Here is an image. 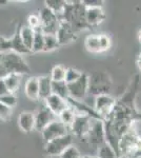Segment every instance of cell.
<instances>
[{"label": "cell", "instance_id": "6da1fadb", "mask_svg": "<svg viewBox=\"0 0 141 158\" xmlns=\"http://www.w3.org/2000/svg\"><path fill=\"white\" fill-rule=\"evenodd\" d=\"M85 12L86 9L81 3V0H66V6L64 12L61 15L60 20H64L68 23L71 24V27L75 30L76 33L80 32L82 30L89 29L85 19Z\"/></svg>", "mask_w": 141, "mask_h": 158}, {"label": "cell", "instance_id": "7a4b0ae2", "mask_svg": "<svg viewBox=\"0 0 141 158\" xmlns=\"http://www.w3.org/2000/svg\"><path fill=\"white\" fill-rule=\"evenodd\" d=\"M31 72V68L21 55L10 52L3 54L0 61V78H4L10 74L24 75Z\"/></svg>", "mask_w": 141, "mask_h": 158}, {"label": "cell", "instance_id": "3957f363", "mask_svg": "<svg viewBox=\"0 0 141 158\" xmlns=\"http://www.w3.org/2000/svg\"><path fill=\"white\" fill-rule=\"evenodd\" d=\"M112 88V79L106 72L97 71L89 75V94L99 96L110 94Z\"/></svg>", "mask_w": 141, "mask_h": 158}, {"label": "cell", "instance_id": "277c9868", "mask_svg": "<svg viewBox=\"0 0 141 158\" xmlns=\"http://www.w3.org/2000/svg\"><path fill=\"white\" fill-rule=\"evenodd\" d=\"M88 144L95 150H98L103 143H106V128H104V120L97 118H92L91 126H89L88 135L85 137Z\"/></svg>", "mask_w": 141, "mask_h": 158}, {"label": "cell", "instance_id": "5b68a950", "mask_svg": "<svg viewBox=\"0 0 141 158\" xmlns=\"http://www.w3.org/2000/svg\"><path fill=\"white\" fill-rule=\"evenodd\" d=\"M117 103V99L111 94H103L95 97L94 109L102 120H106L112 115Z\"/></svg>", "mask_w": 141, "mask_h": 158}, {"label": "cell", "instance_id": "8992f818", "mask_svg": "<svg viewBox=\"0 0 141 158\" xmlns=\"http://www.w3.org/2000/svg\"><path fill=\"white\" fill-rule=\"evenodd\" d=\"M38 15L40 17V25L43 33L56 35L60 24V18L47 6L41 7Z\"/></svg>", "mask_w": 141, "mask_h": 158}, {"label": "cell", "instance_id": "52a82bcc", "mask_svg": "<svg viewBox=\"0 0 141 158\" xmlns=\"http://www.w3.org/2000/svg\"><path fill=\"white\" fill-rule=\"evenodd\" d=\"M73 135L68 133L62 137L54 139L52 141L45 143L44 151L48 156H60L68 147H71L73 144Z\"/></svg>", "mask_w": 141, "mask_h": 158}, {"label": "cell", "instance_id": "ba28073f", "mask_svg": "<svg viewBox=\"0 0 141 158\" xmlns=\"http://www.w3.org/2000/svg\"><path fill=\"white\" fill-rule=\"evenodd\" d=\"M68 88L71 99L82 101L89 94V75L83 73L82 76L75 82L68 83Z\"/></svg>", "mask_w": 141, "mask_h": 158}, {"label": "cell", "instance_id": "9c48e42d", "mask_svg": "<svg viewBox=\"0 0 141 158\" xmlns=\"http://www.w3.org/2000/svg\"><path fill=\"white\" fill-rule=\"evenodd\" d=\"M70 133V129L65 127L59 119L51 122L50 124L41 132V137L45 143L52 141L54 139H57L59 137H62L64 135Z\"/></svg>", "mask_w": 141, "mask_h": 158}, {"label": "cell", "instance_id": "30bf717a", "mask_svg": "<svg viewBox=\"0 0 141 158\" xmlns=\"http://www.w3.org/2000/svg\"><path fill=\"white\" fill-rule=\"evenodd\" d=\"M91 120L92 118L89 116L76 113L75 120L70 128V133L80 139H85L89 126H91Z\"/></svg>", "mask_w": 141, "mask_h": 158}, {"label": "cell", "instance_id": "8fae6325", "mask_svg": "<svg viewBox=\"0 0 141 158\" xmlns=\"http://www.w3.org/2000/svg\"><path fill=\"white\" fill-rule=\"evenodd\" d=\"M56 119L57 116L53 112H51L44 104L35 112V130L41 133L51 122Z\"/></svg>", "mask_w": 141, "mask_h": 158}, {"label": "cell", "instance_id": "7c38bea8", "mask_svg": "<svg viewBox=\"0 0 141 158\" xmlns=\"http://www.w3.org/2000/svg\"><path fill=\"white\" fill-rule=\"evenodd\" d=\"M56 37H57L59 44L61 47V45H65L75 41L77 39V33L71 27L70 23H68L64 20H60V24H59L57 33H56Z\"/></svg>", "mask_w": 141, "mask_h": 158}, {"label": "cell", "instance_id": "4fadbf2b", "mask_svg": "<svg viewBox=\"0 0 141 158\" xmlns=\"http://www.w3.org/2000/svg\"><path fill=\"white\" fill-rule=\"evenodd\" d=\"M44 104L51 112H53V113L57 116V118L61 112L64 111L66 108L70 106L68 100L61 98L60 96L55 95V94H52V95L44 101Z\"/></svg>", "mask_w": 141, "mask_h": 158}, {"label": "cell", "instance_id": "5bb4252c", "mask_svg": "<svg viewBox=\"0 0 141 158\" xmlns=\"http://www.w3.org/2000/svg\"><path fill=\"white\" fill-rule=\"evenodd\" d=\"M85 19L89 27H95L101 24L106 19V13L102 7H95V9H86Z\"/></svg>", "mask_w": 141, "mask_h": 158}, {"label": "cell", "instance_id": "9a60e30c", "mask_svg": "<svg viewBox=\"0 0 141 158\" xmlns=\"http://www.w3.org/2000/svg\"><path fill=\"white\" fill-rule=\"evenodd\" d=\"M18 126L24 133H31L35 130V113L32 112H21L18 117Z\"/></svg>", "mask_w": 141, "mask_h": 158}, {"label": "cell", "instance_id": "2e32d148", "mask_svg": "<svg viewBox=\"0 0 141 158\" xmlns=\"http://www.w3.org/2000/svg\"><path fill=\"white\" fill-rule=\"evenodd\" d=\"M24 94L31 100H39V81L38 77L32 76L24 83Z\"/></svg>", "mask_w": 141, "mask_h": 158}, {"label": "cell", "instance_id": "e0dca14e", "mask_svg": "<svg viewBox=\"0 0 141 158\" xmlns=\"http://www.w3.org/2000/svg\"><path fill=\"white\" fill-rule=\"evenodd\" d=\"M38 81H39V100L45 101L53 94V81L50 75L40 76L38 77Z\"/></svg>", "mask_w": 141, "mask_h": 158}, {"label": "cell", "instance_id": "ac0fdd59", "mask_svg": "<svg viewBox=\"0 0 141 158\" xmlns=\"http://www.w3.org/2000/svg\"><path fill=\"white\" fill-rule=\"evenodd\" d=\"M10 41H11V51L16 54H19V55H27L31 53V51L25 47V44L22 41L21 37H20V34H19V30L15 33L13 36L10 38Z\"/></svg>", "mask_w": 141, "mask_h": 158}, {"label": "cell", "instance_id": "d6986e66", "mask_svg": "<svg viewBox=\"0 0 141 158\" xmlns=\"http://www.w3.org/2000/svg\"><path fill=\"white\" fill-rule=\"evenodd\" d=\"M19 34L21 37L22 41L25 44V47L27 48L31 53H32V47H33V41H34V36H35V31L30 27L29 25H21L19 29Z\"/></svg>", "mask_w": 141, "mask_h": 158}, {"label": "cell", "instance_id": "ffe728a7", "mask_svg": "<svg viewBox=\"0 0 141 158\" xmlns=\"http://www.w3.org/2000/svg\"><path fill=\"white\" fill-rule=\"evenodd\" d=\"M21 77L22 75H19V74H10L3 78L10 93L16 94V92L19 90L20 85H21Z\"/></svg>", "mask_w": 141, "mask_h": 158}, {"label": "cell", "instance_id": "44dd1931", "mask_svg": "<svg viewBox=\"0 0 141 158\" xmlns=\"http://www.w3.org/2000/svg\"><path fill=\"white\" fill-rule=\"evenodd\" d=\"M84 47H85L86 51L89 53H93V54L101 53L98 34H91L89 36H86L85 40H84Z\"/></svg>", "mask_w": 141, "mask_h": 158}, {"label": "cell", "instance_id": "7402d4cb", "mask_svg": "<svg viewBox=\"0 0 141 158\" xmlns=\"http://www.w3.org/2000/svg\"><path fill=\"white\" fill-rule=\"evenodd\" d=\"M34 31H35V36H34V41H33L32 53L43 52V50H44V33H43L41 27Z\"/></svg>", "mask_w": 141, "mask_h": 158}, {"label": "cell", "instance_id": "603a6c76", "mask_svg": "<svg viewBox=\"0 0 141 158\" xmlns=\"http://www.w3.org/2000/svg\"><path fill=\"white\" fill-rule=\"evenodd\" d=\"M66 0H45L44 1V6L48 7L51 11H53L59 18L64 12Z\"/></svg>", "mask_w": 141, "mask_h": 158}, {"label": "cell", "instance_id": "cb8c5ba5", "mask_svg": "<svg viewBox=\"0 0 141 158\" xmlns=\"http://www.w3.org/2000/svg\"><path fill=\"white\" fill-rule=\"evenodd\" d=\"M76 117V112L72 106L66 108L64 111H62L58 116V119L64 124L65 127H68V129L71 128V126L73 124L74 120H75Z\"/></svg>", "mask_w": 141, "mask_h": 158}, {"label": "cell", "instance_id": "d4e9b609", "mask_svg": "<svg viewBox=\"0 0 141 158\" xmlns=\"http://www.w3.org/2000/svg\"><path fill=\"white\" fill-rule=\"evenodd\" d=\"M53 94L57 96H60L61 98L68 100L70 98V94H68V83L65 81H58V82H54L53 81Z\"/></svg>", "mask_w": 141, "mask_h": 158}, {"label": "cell", "instance_id": "484cf974", "mask_svg": "<svg viewBox=\"0 0 141 158\" xmlns=\"http://www.w3.org/2000/svg\"><path fill=\"white\" fill-rule=\"evenodd\" d=\"M66 76V68L61 64L54 65L53 69L51 70L50 77L54 82H58V81H65Z\"/></svg>", "mask_w": 141, "mask_h": 158}, {"label": "cell", "instance_id": "4316f807", "mask_svg": "<svg viewBox=\"0 0 141 158\" xmlns=\"http://www.w3.org/2000/svg\"><path fill=\"white\" fill-rule=\"evenodd\" d=\"M97 158H118L116 151L107 142L103 143L97 150Z\"/></svg>", "mask_w": 141, "mask_h": 158}, {"label": "cell", "instance_id": "83f0119b", "mask_svg": "<svg viewBox=\"0 0 141 158\" xmlns=\"http://www.w3.org/2000/svg\"><path fill=\"white\" fill-rule=\"evenodd\" d=\"M60 47L56 35L44 34V50L43 52H52Z\"/></svg>", "mask_w": 141, "mask_h": 158}, {"label": "cell", "instance_id": "f1b7e54d", "mask_svg": "<svg viewBox=\"0 0 141 158\" xmlns=\"http://www.w3.org/2000/svg\"><path fill=\"white\" fill-rule=\"evenodd\" d=\"M83 72L77 70L75 68H66V76H65V82L72 83L78 80L79 78L82 76Z\"/></svg>", "mask_w": 141, "mask_h": 158}, {"label": "cell", "instance_id": "f546056e", "mask_svg": "<svg viewBox=\"0 0 141 158\" xmlns=\"http://www.w3.org/2000/svg\"><path fill=\"white\" fill-rule=\"evenodd\" d=\"M99 36V44H100V50H101V53L106 52L111 49L112 47V39L111 36L107 34H98Z\"/></svg>", "mask_w": 141, "mask_h": 158}, {"label": "cell", "instance_id": "4dcf8cb0", "mask_svg": "<svg viewBox=\"0 0 141 158\" xmlns=\"http://www.w3.org/2000/svg\"><path fill=\"white\" fill-rule=\"evenodd\" d=\"M59 158H82L80 151L77 149L74 144H72L71 147H68L62 154L59 156Z\"/></svg>", "mask_w": 141, "mask_h": 158}, {"label": "cell", "instance_id": "1f68e13d", "mask_svg": "<svg viewBox=\"0 0 141 158\" xmlns=\"http://www.w3.org/2000/svg\"><path fill=\"white\" fill-rule=\"evenodd\" d=\"M17 101H18L17 96L14 93H9L6 95L2 96V97H0V102L6 104V106H7L11 109L15 108L17 106Z\"/></svg>", "mask_w": 141, "mask_h": 158}, {"label": "cell", "instance_id": "d6a6232c", "mask_svg": "<svg viewBox=\"0 0 141 158\" xmlns=\"http://www.w3.org/2000/svg\"><path fill=\"white\" fill-rule=\"evenodd\" d=\"M12 110L13 109L0 102V119L3 121H9L12 116Z\"/></svg>", "mask_w": 141, "mask_h": 158}, {"label": "cell", "instance_id": "836d02e7", "mask_svg": "<svg viewBox=\"0 0 141 158\" xmlns=\"http://www.w3.org/2000/svg\"><path fill=\"white\" fill-rule=\"evenodd\" d=\"M27 25L30 27H32L33 30H36L38 27H40V17L38 14H31L27 17Z\"/></svg>", "mask_w": 141, "mask_h": 158}, {"label": "cell", "instance_id": "e575fe53", "mask_svg": "<svg viewBox=\"0 0 141 158\" xmlns=\"http://www.w3.org/2000/svg\"><path fill=\"white\" fill-rule=\"evenodd\" d=\"M11 51V41L10 38H6L0 35V54H6Z\"/></svg>", "mask_w": 141, "mask_h": 158}, {"label": "cell", "instance_id": "d590c367", "mask_svg": "<svg viewBox=\"0 0 141 158\" xmlns=\"http://www.w3.org/2000/svg\"><path fill=\"white\" fill-rule=\"evenodd\" d=\"M81 3L85 9H95V7H102L103 0H81Z\"/></svg>", "mask_w": 141, "mask_h": 158}, {"label": "cell", "instance_id": "8d00e7d4", "mask_svg": "<svg viewBox=\"0 0 141 158\" xmlns=\"http://www.w3.org/2000/svg\"><path fill=\"white\" fill-rule=\"evenodd\" d=\"M9 93H10V92H9V90H7L3 78H0V97L6 95V94H9Z\"/></svg>", "mask_w": 141, "mask_h": 158}, {"label": "cell", "instance_id": "74e56055", "mask_svg": "<svg viewBox=\"0 0 141 158\" xmlns=\"http://www.w3.org/2000/svg\"><path fill=\"white\" fill-rule=\"evenodd\" d=\"M137 67L141 71V53H140V55L138 56V58H137Z\"/></svg>", "mask_w": 141, "mask_h": 158}, {"label": "cell", "instance_id": "f35d334b", "mask_svg": "<svg viewBox=\"0 0 141 158\" xmlns=\"http://www.w3.org/2000/svg\"><path fill=\"white\" fill-rule=\"evenodd\" d=\"M7 2H10L9 0H0V6H3V4H6Z\"/></svg>", "mask_w": 141, "mask_h": 158}, {"label": "cell", "instance_id": "ab89813d", "mask_svg": "<svg viewBox=\"0 0 141 158\" xmlns=\"http://www.w3.org/2000/svg\"><path fill=\"white\" fill-rule=\"evenodd\" d=\"M138 40H139V42H140V44H141V30L138 32Z\"/></svg>", "mask_w": 141, "mask_h": 158}, {"label": "cell", "instance_id": "60d3db41", "mask_svg": "<svg viewBox=\"0 0 141 158\" xmlns=\"http://www.w3.org/2000/svg\"><path fill=\"white\" fill-rule=\"evenodd\" d=\"M82 158H96V157H93V156H89V155H85V156H82Z\"/></svg>", "mask_w": 141, "mask_h": 158}, {"label": "cell", "instance_id": "b9f144b4", "mask_svg": "<svg viewBox=\"0 0 141 158\" xmlns=\"http://www.w3.org/2000/svg\"><path fill=\"white\" fill-rule=\"evenodd\" d=\"M118 158H131V157H129V156H119Z\"/></svg>", "mask_w": 141, "mask_h": 158}, {"label": "cell", "instance_id": "7bdbcfd3", "mask_svg": "<svg viewBox=\"0 0 141 158\" xmlns=\"http://www.w3.org/2000/svg\"><path fill=\"white\" fill-rule=\"evenodd\" d=\"M133 158H141V155H139V156H136V157H133Z\"/></svg>", "mask_w": 141, "mask_h": 158}, {"label": "cell", "instance_id": "ee69618b", "mask_svg": "<svg viewBox=\"0 0 141 158\" xmlns=\"http://www.w3.org/2000/svg\"><path fill=\"white\" fill-rule=\"evenodd\" d=\"M2 56H3V54H0V61H1V58H2Z\"/></svg>", "mask_w": 141, "mask_h": 158}]
</instances>
